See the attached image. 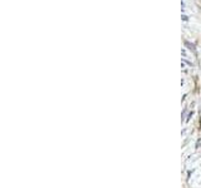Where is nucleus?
<instances>
[{"mask_svg":"<svg viewBox=\"0 0 201 188\" xmlns=\"http://www.w3.org/2000/svg\"><path fill=\"white\" fill-rule=\"evenodd\" d=\"M185 44H186V45H187V47H188V48H190V49H191V50H192V51H195V47H194V45H192V44H190V43H188V41H185Z\"/></svg>","mask_w":201,"mask_h":188,"instance_id":"f257e3e1","label":"nucleus"}]
</instances>
